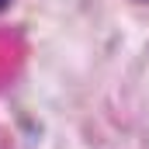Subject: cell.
Segmentation results:
<instances>
[{
  "instance_id": "cell-1",
  "label": "cell",
  "mask_w": 149,
  "mask_h": 149,
  "mask_svg": "<svg viewBox=\"0 0 149 149\" xmlns=\"http://www.w3.org/2000/svg\"><path fill=\"white\" fill-rule=\"evenodd\" d=\"M0 7H7V0H0Z\"/></svg>"
}]
</instances>
